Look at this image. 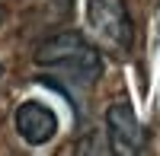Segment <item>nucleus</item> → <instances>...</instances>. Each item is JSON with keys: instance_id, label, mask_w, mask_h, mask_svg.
<instances>
[{"instance_id": "obj_2", "label": "nucleus", "mask_w": 160, "mask_h": 156, "mask_svg": "<svg viewBox=\"0 0 160 156\" xmlns=\"http://www.w3.org/2000/svg\"><path fill=\"white\" fill-rule=\"evenodd\" d=\"M87 29L96 42L112 51H128L135 38L125 0H87Z\"/></svg>"}, {"instance_id": "obj_5", "label": "nucleus", "mask_w": 160, "mask_h": 156, "mask_svg": "<svg viewBox=\"0 0 160 156\" xmlns=\"http://www.w3.org/2000/svg\"><path fill=\"white\" fill-rule=\"evenodd\" d=\"M157 25H160V7H157Z\"/></svg>"}, {"instance_id": "obj_3", "label": "nucleus", "mask_w": 160, "mask_h": 156, "mask_svg": "<svg viewBox=\"0 0 160 156\" xmlns=\"http://www.w3.org/2000/svg\"><path fill=\"white\" fill-rule=\"evenodd\" d=\"M106 124H109V140H112V150L115 153L135 156V153L144 150L148 134H144L141 121L135 118V108H131L125 99H118V102L109 105V112H106Z\"/></svg>"}, {"instance_id": "obj_4", "label": "nucleus", "mask_w": 160, "mask_h": 156, "mask_svg": "<svg viewBox=\"0 0 160 156\" xmlns=\"http://www.w3.org/2000/svg\"><path fill=\"white\" fill-rule=\"evenodd\" d=\"M16 131H19V137L26 144L42 147V144H48V140L58 134V118L42 102H22L16 108Z\"/></svg>"}, {"instance_id": "obj_1", "label": "nucleus", "mask_w": 160, "mask_h": 156, "mask_svg": "<svg viewBox=\"0 0 160 156\" xmlns=\"http://www.w3.org/2000/svg\"><path fill=\"white\" fill-rule=\"evenodd\" d=\"M35 64L64 73L77 86L96 83L99 73H102V57L96 54V48H90L83 42V35H77V32H58V35L45 38V42L35 48Z\"/></svg>"}, {"instance_id": "obj_6", "label": "nucleus", "mask_w": 160, "mask_h": 156, "mask_svg": "<svg viewBox=\"0 0 160 156\" xmlns=\"http://www.w3.org/2000/svg\"><path fill=\"white\" fill-rule=\"evenodd\" d=\"M0 76H3V67H0Z\"/></svg>"}]
</instances>
